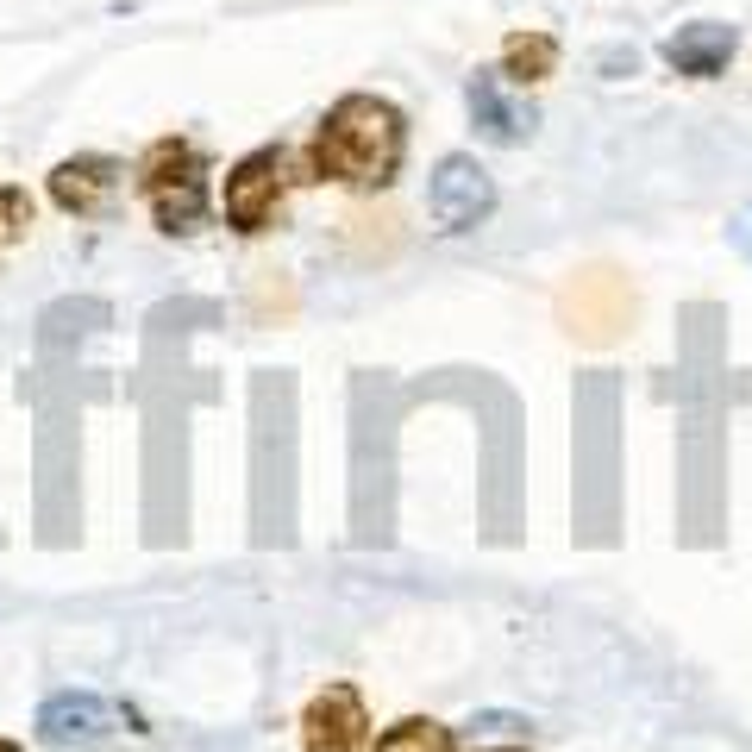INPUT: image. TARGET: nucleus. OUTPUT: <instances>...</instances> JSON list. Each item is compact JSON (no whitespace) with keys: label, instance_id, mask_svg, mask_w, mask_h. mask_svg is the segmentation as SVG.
Returning <instances> with one entry per match:
<instances>
[{"label":"nucleus","instance_id":"12","mask_svg":"<svg viewBox=\"0 0 752 752\" xmlns=\"http://www.w3.org/2000/svg\"><path fill=\"white\" fill-rule=\"evenodd\" d=\"M32 226H38V195H32L26 182L0 176V264L32 239Z\"/></svg>","mask_w":752,"mask_h":752},{"label":"nucleus","instance_id":"2","mask_svg":"<svg viewBox=\"0 0 752 752\" xmlns=\"http://www.w3.org/2000/svg\"><path fill=\"white\" fill-rule=\"evenodd\" d=\"M214 182V151L195 132H157L132 157V201L163 239H195L214 220Z\"/></svg>","mask_w":752,"mask_h":752},{"label":"nucleus","instance_id":"8","mask_svg":"<svg viewBox=\"0 0 752 752\" xmlns=\"http://www.w3.org/2000/svg\"><path fill=\"white\" fill-rule=\"evenodd\" d=\"M120 715H113V702L107 696H94V690H51L38 702V715H32V740L44 752H101L120 727H113Z\"/></svg>","mask_w":752,"mask_h":752},{"label":"nucleus","instance_id":"9","mask_svg":"<svg viewBox=\"0 0 752 752\" xmlns=\"http://www.w3.org/2000/svg\"><path fill=\"white\" fill-rule=\"evenodd\" d=\"M740 44H746V32L734 19H684L677 32L658 38V63L684 82H721L740 57Z\"/></svg>","mask_w":752,"mask_h":752},{"label":"nucleus","instance_id":"11","mask_svg":"<svg viewBox=\"0 0 752 752\" xmlns=\"http://www.w3.org/2000/svg\"><path fill=\"white\" fill-rule=\"evenodd\" d=\"M370 752H458V727L439 715H395L389 727H376Z\"/></svg>","mask_w":752,"mask_h":752},{"label":"nucleus","instance_id":"15","mask_svg":"<svg viewBox=\"0 0 752 752\" xmlns=\"http://www.w3.org/2000/svg\"><path fill=\"white\" fill-rule=\"evenodd\" d=\"M477 752H527L521 740H496V746H477Z\"/></svg>","mask_w":752,"mask_h":752},{"label":"nucleus","instance_id":"5","mask_svg":"<svg viewBox=\"0 0 752 752\" xmlns=\"http://www.w3.org/2000/svg\"><path fill=\"white\" fill-rule=\"evenodd\" d=\"M496 207H502V188L477 163V151H445L433 163V176H427V220H433V232H445V239L477 232V226L496 220Z\"/></svg>","mask_w":752,"mask_h":752},{"label":"nucleus","instance_id":"10","mask_svg":"<svg viewBox=\"0 0 752 752\" xmlns=\"http://www.w3.org/2000/svg\"><path fill=\"white\" fill-rule=\"evenodd\" d=\"M558 63H564V38L546 32V26H514V32H502V44H496V76H502L508 88H521V94L546 88V82L558 76Z\"/></svg>","mask_w":752,"mask_h":752},{"label":"nucleus","instance_id":"14","mask_svg":"<svg viewBox=\"0 0 752 752\" xmlns=\"http://www.w3.org/2000/svg\"><path fill=\"white\" fill-rule=\"evenodd\" d=\"M470 727H502V734H521L533 721H514V715H470Z\"/></svg>","mask_w":752,"mask_h":752},{"label":"nucleus","instance_id":"3","mask_svg":"<svg viewBox=\"0 0 752 752\" xmlns=\"http://www.w3.org/2000/svg\"><path fill=\"white\" fill-rule=\"evenodd\" d=\"M301 188H308L301 145L295 138H264V145L232 157L226 176L214 182V220L232 239H270V232L289 226Z\"/></svg>","mask_w":752,"mask_h":752},{"label":"nucleus","instance_id":"13","mask_svg":"<svg viewBox=\"0 0 752 752\" xmlns=\"http://www.w3.org/2000/svg\"><path fill=\"white\" fill-rule=\"evenodd\" d=\"M596 69H602L608 82H621V76H633V69H640V51H602Z\"/></svg>","mask_w":752,"mask_h":752},{"label":"nucleus","instance_id":"4","mask_svg":"<svg viewBox=\"0 0 752 752\" xmlns=\"http://www.w3.org/2000/svg\"><path fill=\"white\" fill-rule=\"evenodd\" d=\"M132 195V163L113 151H69L44 170V201L76 226H107L126 214Z\"/></svg>","mask_w":752,"mask_h":752},{"label":"nucleus","instance_id":"6","mask_svg":"<svg viewBox=\"0 0 752 752\" xmlns=\"http://www.w3.org/2000/svg\"><path fill=\"white\" fill-rule=\"evenodd\" d=\"M295 740L301 752H370L376 721L370 702L351 677H326V684L308 690V702L295 709Z\"/></svg>","mask_w":752,"mask_h":752},{"label":"nucleus","instance_id":"7","mask_svg":"<svg viewBox=\"0 0 752 752\" xmlns=\"http://www.w3.org/2000/svg\"><path fill=\"white\" fill-rule=\"evenodd\" d=\"M464 113H470L477 145H489V151H521L527 138H533V126H539V107L527 101L521 88H508L496 76V63L464 76Z\"/></svg>","mask_w":752,"mask_h":752},{"label":"nucleus","instance_id":"1","mask_svg":"<svg viewBox=\"0 0 752 752\" xmlns=\"http://www.w3.org/2000/svg\"><path fill=\"white\" fill-rule=\"evenodd\" d=\"M295 145H301L308 188H339L351 201H383L408 170L414 120L383 88H345L339 101H326V113Z\"/></svg>","mask_w":752,"mask_h":752},{"label":"nucleus","instance_id":"16","mask_svg":"<svg viewBox=\"0 0 752 752\" xmlns=\"http://www.w3.org/2000/svg\"><path fill=\"white\" fill-rule=\"evenodd\" d=\"M0 752H26V740H13V734H0Z\"/></svg>","mask_w":752,"mask_h":752}]
</instances>
